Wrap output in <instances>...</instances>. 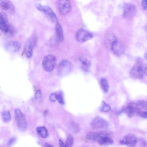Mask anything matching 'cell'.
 <instances>
[{
  "mask_svg": "<svg viewBox=\"0 0 147 147\" xmlns=\"http://www.w3.org/2000/svg\"><path fill=\"white\" fill-rule=\"evenodd\" d=\"M14 115L18 129L22 131H25L27 129L28 124L23 113L19 109H16L15 110Z\"/></svg>",
  "mask_w": 147,
  "mask_h": 147,
  "instance_id": "1",
  "label": "cell"
},
{
  "mask_svg": "<svg viewBox=\"0 0 147 147\" xmlns=\"http://www.w3.org/2000/svg\"><path fill=\"white\" fill-rule=\"evenodd\" d=\"M35 7L37 9L45 14L52 22L56 23L58 22L57 16L50 7L38 3L35 4Z\"/></svg>",
  "mask_w": 147,
  "mask_h": 147,
  "instance_id": "2",
  "label": "cell"
},
{
  "mask_svg": "<svg viewBox=\"0 0 147 147\" xmlns=\"http://www.w3.org/2000/svg\"><path fill=\"white\" fill-rule=\"evenodd\" d=\"M143 74L142 61L140 59H138L136 63L130 69L129 75L133 78L140 79L143 77Z\"/></svg>",
  "mask_w": 147,
  "mask_h": 147,
  "instance_id": "3",
  "label": "cell"
},
{
  "mask_svg": "<svg viewBox=\"0 0 147 147\" xmlns=\"http://www.w3.org/2000/svg\"><path fill=\"white\" fill-rule=\"evenodd\" d=\"M57 62L55 57L52 55L45 56L43 59L42 65L43 69L47 71L50 72L54 69Z\"/></svg>",
  "mask_w": 147,
  "mask_h": 147,
  "instance_id": "4",
  "label": "cell"
},
{
  "mask_svg": "<svg viewBox=\"0 0 147 147\" xmlns=\"http://www.w3.org/2000/svg\"><path fill=\"white\" fill-rule=\"evenodd\" d=\"M37 43V38L35 36L30 37L26 42L24 47V52L28 58H31L32 55L33 50Z\"/></svg>",
  "mask_w": 147,
  "mask_h": 147,
  "instance_id": "5",
  "label": "cell"
},
{
  "mask_svg": "<svg viewBox=\"0 0 147 147\" xmlns=\"http://www.w3.org/2000/svg\"><path fill=\"white\" fill-rule=\"evenodd\" d=\"M72 63L69 60L65 59L61 61L59 64L57 69L58 74L63 76L68 74L72 69Z\"/></svg>",
  "mask_w": 147,
  "mask_h": 147,
  "instance_id": "6",
  "label": "cell"
},
{
  "mask_svg": "<svg viewBox=\"0 0 147 147\" xmlns=\"http://www.w3.org/2000/svg\"><path fill=\"white\" fill-rule=\"evenodd\" d=\"M124 111L128 117H131L139 115L141 110L136 103L131 102L124 109Z\"/></svg>",
  "mask_w": 147,
  "mask_h": 147,
  "instance_id": "7",
  "label": "cell"
},
{
  "mask_svg": "<svg viewBox=\"0 0 147 147\" xmlns=\"http://www.w3.org/2000/svg\"><path fill=\"white\" fill-rule=\"evenodd\" d=\"M57 5L59 13L63 15L68 14L71 10V5L69 1L67 0L57 1Z\"/></svg>",
  "mask_w": 147,
  "mask_h": 147,
  "instance_id": "8",
  "label": "cell"
},
{
  "mask_svg": "<svg viewBox=\"0 0 147 147\" xmlns=\"http://www.w3.org/2000/svg\"><path fill=\"white\" fill-rule=\"evenodd\" d=\"M136 11L135 5L131 3H125L124 5L123 16L126 18H131L135 16Z\"/></svg>",
  "mask_w": 147,
  "mask_h": 147,
  "instance_id": "9",
  "label": "cell"
},
{
  "mask_svg": "<svg viewBox=\"0 0 147 147\" xmlns=\"http://www.w3.org/2000/svg\"><path fill=\"white\" fill-rule=\"evenodd\" d=\"M90 125L94 129H103L107 128L109 125L108 121L99 116L95 117L91 121Z\"/></svg>",
  "mask_w": 147,
  "mask_h": 147,
  "instance_id": "10",
  "label": "cell"
},
{
  "mask_svg": "<svg viewBox=\"0 0 147 147\" xmlns=\"http://www.w3.org/2000/svg\"><path fill=\"white\" fill-rule=\"evenodd\" d=\"M93 37V35L91 33L83 29H79L77 32L76 35L77 40L80 42L87 41Z\"/></svg>",
  "mask_w": 147,
  "mask_h": 147,
  "instance_id": "11",
  "label": "cell"
},
{
  "mask_svg": "<svg viewBox=\"0 0 147 147\" xmlns=\"http://www.w3.org/2000/svg\"><path fill=\"white\" fill-rule=\"evenodd\" d=\"M0 29L4 34L9 36H13L16 32L15 28L8 22H0Z\"/></svg>",
  "mask_w": 147,
  "mask_h": 147,
  "instance_id": "12",
  "label": "cell"
},
{
  "mask_svg": "<svg viewBox=\"0 0 147 147\" xmlns=\"http://www.w3.org/2000/svg\"><path fill=\"white\" fill-rule=\"evenodd\" d=\"M120 143L125 145L128 147H134L137 144V139L136 136L133 134H127L125 135Z\"/></svg>",
  "mask_w": 147,
  "mask_h": 147,
  "instance_id": "13",
  "label": "cell"
},
{
  "mask_svg": "<svg viewBox=\"0 0 147 147\" xmlns=\"http://www.w3.org/2000/svg\"><path fill=\"white\" fill-rule=\"evenodd\" d=\"M5 49L11 52L18 51L21 47V43L16 40H10L6 42L4 44Z\"/></svg>",
  "mask_w": 147,
  "mask_h": 147,
  "instance_id": "14",
  "label": "cell"
},
{
  "mask_svg": "<svg viewBox=\"0 0 147 147\" xmlns=\"http://www.w3.org/2000/svg\"><path fill=\"white\" fill-rule=\"evenodd\" d=\"M98 134V137L96 141L100 146H109L114 143L113 139L109 137L107 134L104 133Z\"/></svg>",
  "mask_w": 147,
  "mask_h": 147,
  "instance_id": "15",
  "label": "cell"
},
{
  "mask_svg": "<svg viewBox=\"0 0 147 147\" xmlns=\"http://www.w3.org/2000/svg\"><path fill=\"white\" fill-rule=\"evenodd\" d=\"M111 49L113 52L118 56L121 55L123 53L124 50L123 44L117 39L114 40L112 42Z\"/></svg>",
  "mask_w": 147,
  "mask_h": 147,
  "instance_id": "16",
  "label": "cell"
},
{
  "mask_svg": "<svg viewBox=\"0 0 147 147\" xmlns=\"http://www.w3.org/2000/svg\"><path fill=\"white\" fill-rule=\"evenodd\" d=\"M0 5L1 9L9 13L12 14L15 13V7L11 1L8 0H0Z\"/></svg>",
  "mask_w": 147,
  "mask_h": 147,
  "instance_id": "17",
  "label": "cell"
},
{
  "mask_svg": "<svg viewBox=\"0 0 147 147\" xmlns=\"http://www.w3.org/2000/svg\"><path fill=\"white\" fill-rule=\"evenodd\" d=\"M55 30L57 42H62L64 39L63 32L61 25L58 22L56 24Z\"/></svg>",
  "mask_w": 147,
  "mask_h": 147,
  "instance_id": "18",
  "label": "cell"
},
{
  "mask_svg": "<svg viewBox=\"0 0 147 147\" xmlns=\"http://www.w3.org/2000/svg\"><path fill=\"white\" fill-rule=\"evenodd\" d=\"M80 61L82 64L81 67L85 71L88 72L90 68L91 63L90 61L86 57L81 56L80 58Z\"/></svg>",
  "mask_w": 147,
  "mask_h": 147,
  "instance_id": "19",
  "label": "cell"
},
{
  "mask_svg": "<svg viewBox=\"0 0 147 147\" xmlns=\"http://www.w3.org/2000/svg\"><path fill=\"white\" fill-rule=\"evenodd\" d=\"M36 131L38 135L43 138H46L49 135V132L44 126H39L36 128Z\"/></svg>",
  "mask_w": 147,
  "mask_h": 147,
  "instance_id": "20",
  "label": "cell"
},
{
  "mask_svg": "<svg viewBox=\"0 0 147 147\" xmlns=\"http://www.w3.org/2000/svg\"><path fill=\"white\" fill-rule=\"evenodd\" d=\"M100 84L103 90L107 92L109 90V86L107 80L105 78H102L100 80Z\"/></svg>",
  "mask_w": 147,
  "mask_h": 147,
  "instance_id": "21",
  "label": "cell"
},
{
  "mask_svg": "<svg viewBox=\"0 0 147 147\" xmlns=\"http://www.w3.org/2000/svg\"><path fill=\"white\" fill-rule=\"evenodd\" d=\"M1 115L3 121L5 123L9 122L11 119V113L9 111H4L2 112Z\"/></svg>",
  "mask_w": 147,
  "mask_h": 147,
  "instance_id": "22",
  "label": "cell"
},
{
  "mask_svg": "<svg viewBox=\"0 0 147 147\" xmlns=\"http://www.w3.org/2000/svg\"><path fill=\"white\" fill-rule=\"evenodd\" d=\"M98 136V133L90 132L86 134L85 138L86 139L88 140L97 141Z\"/></svg>",
  "mask_w": 147,
  "mask_h": 147,
  "instance_id": "23",
  "label": "cell"
},
{
  "mask_svg": "<svg viewBox=\"0 0 147 147\" xmlns=\"http://www.w3.org/2000/svg\"><path fill=\"white\" fill-rule=\"evenodd\" d=\"M57 100L58 102L62 105H64L65 102L63 94L61 91H59L55 93Z\"/></svg>",
  "mask_w": 147,
  "mask_h": 147,
  "instance_id": "24",
  "label": "cell"
},
{
  "mask_svg": "<svg viewBox=\"0 0 147 147\" xmlns=\"http://www.w3.org/2000/svg\"><path fill=\"white\" fill-rule=\"evenodd\" d=\"M111 109V107L108 104L104 101L102 102V104L100 107V110L102 112H106L109 111Z\"/></svg>",
  "mask_w": 147,
  "mask_h": 147,
  "instance_id": "25",
  "label": "cell"
},
{
  "mask_svg": "<svg viewBox=\"0 0 147 147\" xmlns=\"http://www.w3.org/2000/svg\"><path fill=\"white\" fill-rule=\"evenodd\" d=\"M74 142V138L71 135L68 136L65 144V147H72Z\"/></svg>",
  "mask_w": 147,
  "mask_h": 147,
  "instance_id": "26",
  "label": "cell"
},
{
  "mask_svg": "<svg viewBox=\"0 0 147 147\" xmlns=\"http://www.w3.org/2000/svg\"><path fill=\"white\" fill-rule=\"evenodd\" d=\"M136 103L140 108L147 110V101L140 100L138 101Z\"/></svg>",
  "mask_w": 147,
  "mask_h": 147,
  "instance_id": "27",
  "label": "cell"
},
{
  "mask_svg": "<svg viewBox=\"0 0 147 147\" xmlns=\"http://www.w3.org/2000/svg\"><path fill=\"white\" fill-rule=\"evenodd\" d=\"M50 100L52 102H55L57 100L55 93H52L49 97Z\"/></svg>",
  "mask_w": 147,
  "mask_h": 147,
  "instance_id": "28",
  "label": "cell"
},
{
  "mask_svg": "<svg viewBox=\"0 0 147 147\" xmlns=\"http://www.w3.org/2000/svg\"><path fill=\"white\" fill-rule=\"evenodd\" d=\"M141 117L145 119H147V111H141L139 114Z\"/></svg>",
  "mask_w": 147,
  "mask_h": 147,
  "instance_id": "29",
  "label": "cell"
},
{
  "mask_svg": "<svg viewBox=\"0 0 147 147\" xmlns=\"http://www.w3.org/2000/svg\"><path fill=\"white\" fill-rule=\"evenodd\" d=\"M141 4L143 9L147 11V0H143L142 1Z\"/></svg>",
  "mask_w": 147,
  "mask_h": 147,
  "instance_id": "30",
  "label": "cell"
},
{
  "mask_svg": "<svg viewBox=\"0 0 147 147\" xmlns=\"http://www.w3.org/2000/svg\"><path fill=\"white\" fill-rule=\"evenodd\" d=\"M41 95V92L40 90H38L36 93L35 95V98L36 100L39 99Z\"/></svg>",
  "mask_w": 147,
  "mask_h": 147,
  "instance_id": "31",
  "label": "cell"
},
{
  "mask_svg": "<svg viewBox=\"0 0 147 147\" xmlns=\"http://www.w3.org/2000/svg\"><path fill=\"white\" fill-rule=\"evenodd\" d=\"M16 139L15 138H11L9 142V145H11L13 144L16 141Z\"/></svg>",
  "mask_w": 147,
  "mask_h": 147,
  "instance_id": "32",
  "label": "cell"
},
{
  "mask_svg": "<svg viewBox=\"0 0 147 147\" xmlns=\"http://www.w3.org/2000/svg\"><path fill=\"white\" fill-rule=\"evenodd\" d=\"M59 144L60 147H65V145L61 140H59Z\"/></svg>",
  "mask_w": 147,
  "mask_h": 147,
  "instance_id": "33",
  "label": "cell"
},
{
  "mask_svg": "<svg viewBox=\"0 0 147 147\" xmlns=\"http://www.w3.org/2000/svg\"><path fill=\"white\" fill-rule=\"evenodd\" d=\"M45 145L46 147H54L52 145L47 143H46L45 144Z\"/></svg>",
  "mask_w": 147,
  "mask_h": 147,
  "instance_id": "34",
  "label": "cell"
},
{
  "mask_svg": "<svg viewBox=\"0 0 147 147\" xmlns=\"http://www.w3.org/2000/svg\"><path fill=\"white\" fill-rule=\"evenodd\" d=\"M144 73L147 76V67H145L144 69Z\"/></svg>",
  "mask_w": 147,
  "mask_h": 147,
  "instance_id": "35",
  "label": "cell"
},
{
  "mask_svg": "<svg viewBox=\"0 0 147 147\" xmlns=\"http://www.w3.org/2000/svg\"><path fill=\"white\" fill-rule=\"evenodd\" d=\"M144 57L146 59L147 61V51L145 53Z\"/></svg>",
  "mask_w": 147,
  "mask_h": 147,
  "instance_id": "36",
  "label": "cell"
},
{
  "mask_svg": "<svg viewBox=\"0 0 147 147\" xmlns=\"http://www.w3.org/2000/svg\"><path fill=\"white\" fill-rule=\"evenodd\" d=\"M83 147H88V146H84Z\"/></svg>",
  "mask_w": 147,
  "mask_h": 147,
  "instance_id": "37",
  "label": "cell"
}]
</instances>
